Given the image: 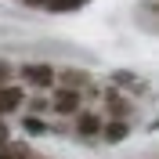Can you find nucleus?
Returning <instances> with one entry per match:
<instances>
[{
    "label": "nucleus",
    "mask_w": 159,
    "mask_h": 159,
    "mask_svg": "<svg viewBox=\"0 0 159 159\" xmlns=\"http://www.w3.org/2000/svg\"><path fill=\"white\" fill-rule=\"evenodd\" d=\"M22 76L29 80L33 87H51V83H54V69H51V65H25Z\"/></svg>",
    "instance_id": "f257e3e1"
},
{
    "label": "nucleus",
    "mask_w": 159,
    "mask_h": 159,
    "mask_svg": "<svg viewBox=\"0 0 159 159\" xmlns=\"http://www.w3.org/2000/svg\"><path fill=\"white\" fill-rule=\"evenodd\" d=\"M54 109H58V112H76L80 109V94L72 87H61L58 94H54Z\"/></svg>",
    "instance_id": "f03ea898"
},
{
    "label": "nucleus",
    "mask_w": 159,
    "mask_h": 159,
    "mask_svg": "<svg viewBox=\"0 0 159 159\" xmlns=\"http://www.w3.org/2000/svg\"><path fill=\"white\" fill-rule=\"evenodd\" d=\"M22 98H25V94H22L18 87H4V90H0V112H7V109H15V105H22Z\"/></svg>",
    "instance_id": "7ed1b4c3"
},
{
    "label": "nucleus",
    "mask_w": 159,
    "mask_h": 159,
    "mask_svg": "<svg viewBox=\"0 0 159 159\" xmlns=\"http://www.w3.org/2000/svg\"><path fill=\"white\" fill-rule=\"evenodd\" d=\"M101 134H105V141H112V145H116V141H123V138H127V134H130V127H127V123H119V119H116V123H109V127L101 130Z\"/></svg>",
    "instance_id": "20e7f679"
},
{
    "label": "nucleus",
    "mask_w": 159,
    "mask_h": 159,
    "mask_svg": "<svg viewBox=\"0 0 159 159\" xmlns=\"http://www.w3.org/2000/svg\"><path fill=\"white\" fill-rule=\"evenodd\" d=\"M94 130H98V116L83 112V116H80V134H94Z\"/></svg>",
    "instance_id": "39448f33"
},
{
    "label": "nucleus",
    "mask_w": 159,
    "mask_h": 159,
    "mask_svg": "<svg viewBox=\"0 0 159 159\" xmlns=\"http://www.w3.org/2000/svg\"><path fill=\"white\" fill-rule=\"evenodd\" d=\"M22 127L29 130V134H43V130H47V127H43V119H36V116H29L25 123H22Z\"/></svg>",
    "instance_id": "423d86ee"
},
{
    "label": "nucleus",
    "mask_w": 159,
    "mask_h": 159,
    "mask_svg": "<svg viewBox=\"0 0 159 159\" xmlns=\"http://www.w3.org/2000/svg\"><path fill=\"white\" fill-rule=\"evenodd\" d=\"M0 159H29V152H25V148H4Z\"/></svg>",
    "instance_id": "0eeeda50"
},
{
    "label": "nucleus",
    "mask_w": 159,
    "mask_h": 159,
    "mask_svg": "<svg viewBox=\"0 0 159 159\" xmlns=\"http://www.w3.org/2000/svg\"><path fill=\"white\" fill-rule=\"evenodd\" d=\"M80 0H47V7L51 11H65V7H76Z\"/></svg>",
    "instance_id": "6e6552de"
},
{
    "label": "nucleus",
    "mask_w": 159,
    "mask_h": 159,
    "mask_svg": "<svg viewBox=\"0 0 159 159\" xmlns=\"http://www.w3.org/2000/svg\"><path fill=\"white\" fill-rule=\"evenodd\" d=\"M4 141H7V127H4V123H0V145H4Z\"/></svg>",
    "instance_id": "1a4fd4ad"
},
{
    "label": "nucleus",
    "mask_w": 159,
    "mask_h": 159,
    "mask_svg": "<svg viewBox=\"0 0 159 159\" xmlns=\"http://www.w3.org/2000/svg\"><path fill=\"white\" fill-rule=\"evenodd\" d=\"M4 80H7V65H0V83H4Z\"/></svg>",
    "instance_id": "9d476101"
},
{
    "label": "nucleus",
    "mask_w": 159,
    "mask_h": 159,
    "mask_svg": "<svg viewBox=\"0 0 159 159\" xmlns=\"http://www.w3.org/2000/svg\"><path fill=\"white\" fill-rule=\"evenodd\" d=\"M33 4H40V0H33Z\"/></svg>",
    "instance_id": "9b49d317"
}]
</instances>
